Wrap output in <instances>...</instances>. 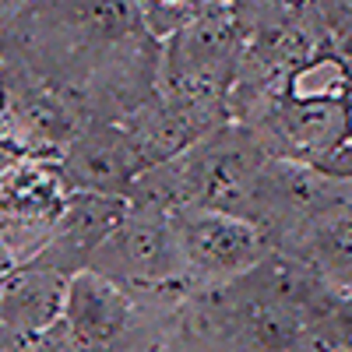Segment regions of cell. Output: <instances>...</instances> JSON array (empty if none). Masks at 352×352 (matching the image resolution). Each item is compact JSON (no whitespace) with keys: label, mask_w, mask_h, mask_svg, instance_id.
Masks as SVG:
<instances>
[{"label":"cell","mask_w":352,"mask_h":352,"mask_svg":"<svg viewBox=\"0 0 352 352\" xmlns=\"http://www.w3.org/2000/svg\"><path fill=\"white\" fill-rule=\"evenodd\" d=\"M88 268L127 285L138 300L184 303L197 292L184 261L180 236H176V222L173 215L155 208L131 204L120 226L102 240Z\"/></svg>","instance_id":"2"},{"label":"cell","mask_w":352,"mask_h":352,"mask_svg":"<svg viewBox=\"0 0 352 352\" xmlns=\"http://www.w3.org/2000/svg\"><path fill=\"white\" fill-rule=\"evenodd\" d=\"M232 120L229 99H194V96H169L159 88V96L152 102H144L127 124L131 138L138 141V148L144 162L155 166L173 155L187 152L190 144H197L204 134H212L215 127Z\"/></svg>","instance_id":"8"},{"label":"cell","mask_w":352,"mask_h":352,"mask_svg":"<svg viewBox=\"0 0 352 352\" xmlns=\"http://www.w3.org/2000/svg\"><path fill=\"white\" fill-rule=\"evenodd\" d=\"M148 36L134 0H32L0 36V53L25 60L78 106L116 56Z\"/></svg>","instance_id":"1"},{"label":"cell","mask_w":352,"mask_h":352,"mask_svg":"<svg viewBox=\"0 0 352 352\" xmlns=\"http://www.w3.org/2000/svg\"><path fill=\"white\" fill-rule=\"evenodd\" d=\"M32 4V0H0V36L8 32V28L18 21V14Z\"/></svg>","instance_id":"14"},{"label":"cell","mask_w":352,"mask_h":352,"mask_svg":"<svg viewBox=\"0 0 352 352\" xmlns=\"http://www.w3.org/2000/svg\"><path fill=\"white\" fill-rule=\"evenodd\" d=\"M247 21L232 4H215L162 39L159 88L169 96L229 99L247 53Z\"/></svg>","instance_id":"3"},{"label":"cell","mask_w":352,"mask_h":352,"mask_svg":"<svg viewBox=\"0 0 352 352\" xmlns=\"http://www.w3.org/2000/svg\"><path fill=\"white\" fill-rule=\"evenodd\" d=\"M25 352H92V349H88L85 338L60 317V320H56V324H50L46 331H39V335L28 338Z\"/></svg>","instance_id":"13"},{"label":"cell","mask_w":352,"mask_h":352,"mask_svg":"<svg viewBox=\"0 0 352 352\" xmlns=\"http://www.w3.org/2000/svg\"><path fill=\"white\" fill-rule=\"evenodd\" d=\"M134 4L141 11V21L148 25V32L155 39H169L184 25L201 18L208 8H215L212 0H134Z\"/></svg>","instance_id":"12"},{"label":"cell","mask_w":352,"mask_h":352,"mask_svg":"<svg viewBox=\"0 0 352 352\" xmlns=\"http://www.w3.org/2000/svg\"><path fill=\"white\" fill-rule=\"evenodd\" d=\"M56 162L74 190H96L113 197H131L134 180L148 169L127 124L113 120H88Z\"/></svg>","instance_id":"7"},{"label":"cell","mask_w":352,"mask_h":352,"mask_svg":"<svg viewBox=\"0 0 352 352\" xmlns=\"http://www.w3.org/2000/svg\"><path fill=\"white\" fill-rule=\"evenodd\" d=\"M131 201L127 197H113V194H96V190H74L64 204L60 219H56L46 247L32 257L43 268H53L60 275H78L92 264L96 250L102 240L120 226L127 215Z\"/></svg>","instance_id":"9"},{"label":"cell","mask_w":352,"mask_h":352,"mask_svg":"<svg viewBox=\"0 0 352 352\" xmlns=\"http://www.w3.org/2000/svg\"><path fill=\"white\" fill-rule=\"evenodd\" d=\"M138 317H141V303L127 285L113 282L96 268L71 275L64 320L85 338L88 349H106L116 338H124Z\"/></svg>","instance_id":"10"},{"label":"cell","mask_w":352,"mask_h":352,"mask_svg":"<svg viewBox=\"0 0 352 352\" xmlns=\"http://www.w3.org/2000/svg\"><path fill=\"white\" fill-rule=\"evenodd\" d=\"M67 282V275L43 268L36 261L14 264L0 275V324L25 338L46 331L64 317Z\"/></svg>","instance_id":"11"},{"label":"cell","mask_w":352,"mask_h":352,"mask_svg":"<svg viewBox=\"0 0 352 352\" xmlns=\"http://www.w3.org/2000/svg\"><path fill=\"white\" fill-rule=\"evenodd\" d=\"M88 120L25 60L0 53V144L14 159H60Z\"/></svg>","instance_id":"4"},{"label":"cell","mask_w":352,"mask_h":352,"mask_svg":"<svg viewBox=\"0 0 352 352\" xmlns=\"http://www.w3.org/2000/svg\"><path fill=\"white\" fill-rule=\"evenodd\" d=\"M71 194L74 187L56 159H14L0 169V247L14 264L46 247Z\"/></svg>","instance_id":"5"},{"label":"cell","mask_w":352,"mask_h":352,"mask_svg":"<svg viewBox=\"0 0 352 352\" xmlns=\"http://www.w3.org/2000/svg\"><path fill=\"white\" fill-rule=\"evenodd\" d=\"M212 4H232V0H212Z\"/></svg>","instance_id":"15"},{"label":"cell","mask_w":352,"mask_h":352,"mask_svg":"<svg viewBox=\"0 0 352 352\" xmlns=\"http://www.w3.org/2000/svg\"><path fill=\"white\" fill-rule=\"evenodd\" d=\"M176 236L184 247L190 282L197 289H219L243 278L272 250V240L257 222L219 212V208H184L173 215Z\"/></svg>","instance_id":"6"}]
</instances>
